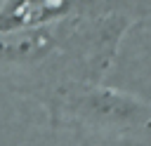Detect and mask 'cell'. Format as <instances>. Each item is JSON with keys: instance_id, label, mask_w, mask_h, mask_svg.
Segmentation results:
<instances>
[{"instance_id": "6da1fadb", "label": "cell", "mask_w": 151, "mask_h": 146, "mask_svg": "<svg viewBox=\"0 0 151 146\" xmlns=\"http://www.w3.org/2000/svg\"><path fill=\"white\" fill-rule=\"evenodd\" d=\"M76 113L106 127H123V125L139 127L151 120L149 104L111 89L80 92V97L76 99Z\"/></svg>"}, {"instance_id": "3957f363", "label": "cell", "mask_w": 151, "mask_h": 146, "mask_svg": "<svg viewBox=\"0 0 151 146\" xmlns=\"http://www.w3.org/2000/svg\"><path fill=\"white\" fill-rule=\"evenodd\" d=\"M59 45V28L42 26L33 31H21L0 38V61L12 64H33L38 59L50 57Z\"/></svg>"}, {"instance_id": "7a4b0ae2", "label": "cell", "mask_w": 151, "mask_h": 146, "mask_svg": "<svg viewBox=\"0 0 151 146\" xmlns=\"http://www.w3.org/2000/svg\"><path fill=\"white\" fill-rule=\"evenodd\" d=\"M76 9H78L76 5L61 2V0L2 2L0 5V38L12 35V33H21V31H33V28L61 24Z\"/></svg>"}]
</instances>
